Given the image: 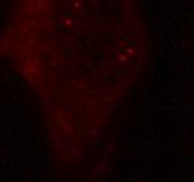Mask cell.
Listing matches in <instances>:
<instances>
[{"mask_svg":"<svg viewBox=\"0 0 194 182\" xmlns=\"http://www.w3.org/2000/svg\"><path fill=\"white\" fill-rule=\"evenodd\" d=\"M103 130H105V129H103L102 126H99V125H96V126H94V128H91V130H89V135L92 136L94 144H98V142H99V139H101V136H102Z\"/></svg>","mask_w":194,"mask_h":182,"instance_id":"6da1fadb","label":"cell"},{"mask_svg":"<svg viewBox=\"0 0 194 182\" xmlns=\"http://www.w3.org/2000/svg\"><path fill=\"white\" fill-rule=\"evenodd\" d=\"M73 133H74V126H73L71 123L66 122L64 125H63V128H62V135H64V136H71Z\"/></svg>","mask_w":194,"mask_h":182,"instance_id":"7a4b0ae2","label":"cell"},{"mask_svg":"<svg viewBox=\"0 0 194 182\" xmlns=\"http://www.w3.org/2000/svg\"><path fill=\"white\" fill-rule=\"evenodd\" d=\"M108 171V165H106L105 161H98L95 165V172H98V174H105V172Z\"/></svg>","mask_w":194,"mask_h":182,"instance_id":"3957f363","label":"cell"},{"mask_svg":"<svg viewBox=\"0 0 194 182\" xmlns=\"http://www.w3.org/2000/svg\"><path fill=\"white\" fill-rule=\"evenodd\" d=\"M41 23H42V28L45 31H49V25H50V17L49 14H45L43 16V18L41 20Z\"/></svg>","mask_w":194,"mask_h":182,"instance_id":"277c9868","label":"cell"},{"mask_svg":"<svg viewBox=\"0 0 194 182\" xmlns=\"http://www.w3.org/2000/svg\"><path fill=\"white\" fill-rule=\"evenodd\" d=\"M112 111H113V105H112V104H106V105H103V109L101 111V112H102V115L105 116V118H108V116L112 113Z\"/></svg>","mask_w":194,"mask_h":182,"instance_id":"5b68a950","label":"cell"},{"mask_svg":"<svg viewBox=\"0 0 194 182\" xmlns=\"http://www.w3.org/2000/svg\"><path fill=\"white\" fill-rule=\"evenodd\" d=\"M50 49H52V43H49V42H43L39 48V50L43 53H50Z\"/></svg>","mask_w":194,"mask_h":182,"instance_id":"8992f818","label":"cell"},{"mask_svg":"<svg viewBox=\"0 0 194 182\" xmlns=\"http://www.w3.org/2000/svg\"><path fill=\"white\" fill-rule=\"evenodd\" d=\"M94 106H95V102H92V101H87V111H88L89 115H92L94 113Z\"/></svg>","mask_w":194,"mask_h":182,"instance_id":"52a82bcc","label":"cell"},{"mask_svg":"<svg viewBox=\"0 0 194 182\" xmlns=\"http://www.w3.org/2000/svg\"><path fill=\"white\" fill-rule=\"evenodd\" d=\"M71 153H73V157H74V158H77V160L81 158V153H82L81 149H73Z\"/></svg>","mask_w":194,"mask_h":182,"instance_id":"ba28073f","label":"cell"},{"mask_svg":"<svg viewBox=\"0 0 194 182\" xmlns=\"http://www.w3.org/2000/svg\"><path fill=\"white\" fill-rule=\"evenodd\" d=\"M43 72H45V70H43V60L39 59L38 60V73H39V74H43Z\"/></svg>","mask_w":194,"mask_h":182,"instance_id":"9c48e42d","label":"cell"},{"mask_svg":"<svg viewBox=\"0 0 194 182\" xmlns=\"http://www.w3.org/2000/svg\"><path fill=\"white\" fill-rule=\"evenodd\" d=\"M53 36H57V38H64L66 36V32L64 31H56V32H53Z\"/></svg>","mask_w":194,"mask_h":182,"instance_id":"30bf717a","label":"cell"},{"mask_svg":"<svg viewBox=\"0 0 194 182\" xmlns=\"http://www.w3.org/2000/svg\"><path fill=\"white\" fill-rule=\"evenodd\" d=\"M38 7H39L41 10H43L45 9V2L43 0H38Z\"/></svg>","mask_w":194,"mask_h":182,"instance_id":"8fae6325","label":"cell"},{"mask_svg":"<svg viewBox=\"0 0 194 182\" xmlns=\"http://www.w3.org/2000/svg\"><path fill=\"white\" fill-rule=\"evenodd\" d=\"M23 76L24 77L28 76V72H27V66H25V65H23Z\"/></svg>","mask_w":194,"mask_h":182,"instance_id":"7c38bea8","label":"cell"}]
</instances>
